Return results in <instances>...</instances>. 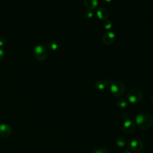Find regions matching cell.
Instances as JSON below:
<instances>
[{
  "label": "cell",
  "mask_w": 153,
  "mask_h": 153,
  "mask_svg": "<svg viewBox=\"0 0 153 153\" xmlns=\"http://www.w3.org/2000/svg\"><path fill=\"white\" fill-rule=\"evenodd\" d=\"M84 16H85V18L87 19H91L93 16V12L91 11V10H88L87 11H85V12L84 13Z\"/></svg>",
  "instance_id": "cell-15"
},
{
  "label": "cell",
  "mask_w": 153,
  "mask_h": 153,
  "mask_svg": "<svg viewBox=\"0 0 153 153\" xmlns=\"http://www.w3.org/2000/svg\"><path fill=\"white\" fill-rule=\"evenodd\" d=\"M136 127L135 123L131 120H127L122 126V130L126 134H130L134 131Z\"/></svg>",
  "instance_id": "cell-6"
},
{
  "label": "cell",
  "mask_w": 153,
  "mask_h": 153,
  "mask_svg": "<svg viewBox=\"0 0 153 153\" xmlns=\"http://www.w3.org/2000/svg\"><path fill=\"white\" fill-rule=\"evenodd\" d=\"M115 143L118 146L123 147L126 145L127 141L125 137H124L123 136H118L115 139Z\"/></svg>",
  "instance_id": "cell-12"
},
{
  "label": "cell",
  "mask_w": 153,
  "mask_h": 153,
  "mask_svg": "<svg viewBox=\"0 0 153 153\" xmlns=\"http://www.w3.org/2000/svg\"><path fill=\"white\" fill-rule=\"evenodd\" d=\"M143 144L142 141L138 138L131 139L128 143V147L129 149L134 152H137L141 150L143 148Z\"/></svg>",
  "instance_id": "cell-5"
},
{
  "label": "cell",
  "mask_w": 153,
  "mask_h": 153,
  "mask_svg": "<svg viewBox=\"0 0 153 153\" xmlns=\"http://www.w3.org/2000/svg\"><path fill=\"white\" fill-rule=\"evenodd\" d=\"M112 23L111 21L109 20H106L103 23V26L104 27L107 29V30H109L110 29L111 27H112Z\"/></svg>",
  "instance_id": "cell-16"
},
{
  "label": "cell",
  "mask_w": 153,
  "mask_h": 153,
  "mask_svg": "<svg viewBox=\"0 0 153 153\" xmlns=\"http://www.w3.org/2000/svg\"><path fill=\"white\" fill-rule=\"evenodd\" d=\"M123 153H131L130 152V151H129V150H128V149H126V150H124V151H123Z\"/></svg>",
  "instance_id": "cell-20"
},
{
  "label": "cell",
  "mask_w": 153,
  "mask_h": 153,
  "mask_svg": "<svg viewBox=\"0 0 153 153\" xmlns=\"http://www.w3.org/2000/svg\"><path fill=\"white\" fill-rule=\"evenodd\" d=\"M84 5L90 10H94L98 5L97 0H83Z\"/></svg>",
  "instance_id": "cell-10"
},
{
  "label": "cell",
  "mask_w": 153,
  "mask_h": 153,
  "mask_svg": "<svg viewBox=\"0 0 153 153\" xmlns=\"http://www.w3.org/2000/svg\"><path fill=\"white\" fill-rule=\"evenodd\" d=\"M6 42V38L4 36H0V47L3 46Z\"/></svg>",
  "instance_id": "cell-18"
},
{
  "label": "cell",
  "mask_w": 153,
  "mask_h": 153,
  "mask_svg": "<svg viewBox=\"0 0 153 153\" xmlns=\"http://www.w3.org/2000/svg\"><path fill=\"white\" fill-rule=\"evenodd\" d=\"M48 48L51 51H56L59 48V44L56 41H51L47 44Z\"/></svg>",
  "instance_id": "cell-13"
},
{
  "label": "cell",
  "mask_w": 153,
  "mask_h": 153,
  "mask_svg": "<svg viewBox=\"0 0 153 153\" xmlns=\"http://www.w3.org/2000/svg\"><path fill=\"white\" fill-rule=\"evenodd\" d=\"M4 54H5L4 51L2 48H0V62L3 59L4 57Z\"/></svg>",
  "instance_id": "cell-19"
},
{
  "label": "cell",
  "mask_w": 153,
  "mask_h": 153,
  "mask_svg": "<svg viewBox=\"0 0 153 153\" xmlns=\"http://www.w3.org/2000/svg\"><path fill=\"white\" fill-rule=\"evenodd\" d=\"M150 100H151V102H152L153 103V95L150 97Z\"/></svg>",
  "instance_id": "cell-21"
},
{
  "label": "cell",
  "mask_w": 153,
  "mask_h": 153,
  "mask_svg": "<svg viewBox=\"0 0 153 153\" xmlns=\"http://www.w3.org/2000/svg\"><path fill=\"white\" fill-rule=\"evenodd\" d=\"M117 105L118 107H120L121 108H124L127 106L128 103H127V102L125 99H119L117 100Z\"/></svg>",
  "instance_id": "cell-14"
},
{
  "label": "cell",
  "mask_w": 153,
  "mask_h": 153,
  "mask_svg": "<svg viewBox=\"0 0 153 153\" xmlns=\"http://www.w3.org/2000/svg\"><path fill=\"white\" fill-rule=\"evenodd\" d=\"M115 36L114 32L108 31L104 34L102 37V41L106 45H111L115 41Z\"/></svg>",
  "instance_id": "cell-8"
},
{
  "label": "cell",
  "mask_w": 153,
  "mask_h": 153,
  "mask_svg": "<svg viewBox=\"0 0 153 153\" xmlns=\"http://www.w3.org/2000/svg\"><path fill=\"white\" fill-rule=\"evenodd\" d=\"M12 130L10 126L7 124H0V136L2 137H8L11 134Z\"/></svg>",
  "instance_id": "cell-7"
},
{
  "label": "cell",
  "mask_w": 153,
  "mask_h": 153,
  "mask_svg": "<svg viewBox=\"0 0 153 153\" xmlns=\"http://www.w3.org/2000/svg\"><path fill=\"white\" fill-rule=\"evenodd\" d=\"M110 91L114 96L121 97L125 92V86L122 82L112 81L110 85Z\"/></svg>",
  "instance_id": "cell-2"
},
{
  "label": "cell",
  "mask_w": 153,
  "mask_h": 153,
  "mask_svg": "<svg viewBox=\"0 0 153 153\" xmlns=\"http://www.w3.org/2000/svg\"><path fill=\"white\" fill-rule=\"evenodd\" d=\"M97 16L100 20H105L109 17V12L106 8L100 7L98 8L96 12Z\"/></svg>",
  "instance_id": "cell-9"
},
{
  "label": "cell",
  "mask_w": 153,
  "mask_h": 153,
  "mask_svg": "<svg viewBox=\"0 0 153 153\" xmlns=\"http://www.w3.org/2000/svg\"><path fill=\"white\" fill-rule=\"evenodd\" d=\"M135 121L139 128L146 130L153 126V117L149 114H139L136 116Z\"/></svg>",
  "instance_id": "cell-1"
},
{
  "label": "cell",
  "mask_w": 153,
  "mask_h": 153,
  "mask_svg": "<svg viewBox=\"0 0 153 153\" xmlns=\"http://www.w3.org/2000/svg\"><path fill=\"white\" fill-rule=\"evenodd\" d=\"M106 152H107L106 149L104 148L95 149L94 150V153H106Z\"/></svg>",
  "instance_id": "cell-17"
},
{
  "label": "cell",
  "mask_w": 153,
  "mask_h": 153,
  "mask_svg": "<svg viewBox=\"0 0 153 153\" xmlns=\"http://www.w3.org/2000/svg\"><path fill=\"white\" fill-rule=\"evenodd\" d=\"M135 153H139V152H136Z\"/></svg>",
  "instance_id": "cell-23"
},
{
  "label": "cell",
  "mask_w": 153,
  "mask_h": 153,
  "mask_svg": "<svg viewBox=\"0 0 153 153\" xmlns=\"http://www.w3.org/2000/svg\"><path fill=\"white\" fill-rule=\"evenodd\" d=\"M142 97V93L140 89L137 88H134L130 90L127 94V100L132 103L139 102L141 100Z\"/></svg>",
  "instance_id": "cell-4"
},
{
  "label": "cell",
  "mask_w": 153,
  "mask_h": 153,
  "mask_svg": "<svg viewBox=\"0 0 153 153\" xmlns=\"http://www.w3.org/2000/svg\"><path fill=\"white\" fill-rule=\"evenodd\" d=\"M94 86L98 90H105L108 87V82L104 80H99L95 82Z\"/></svg>",
  "instance_id": "cell-11"
},
{
  "label": "cell",
  "mask_w": 153,
  "mask_h": 153,
  "mask_svg": "<svg viewBox=\"0 0 153 153\" xmlns=\"http://www.w3.org/2000/svg\"><path fill=\"white\" fill-rule=\"evenodd\" d=\"M33 56L38 61H44L47 57L46 48L41 44L36 45L33 49Z\"/></svg>",
  "instance_id": "cell-3"
},
{
  "label": "cell",
  "mask_w": 153,
  "mask_h": 153,
  "mask_svg": "<svg viewBox=\"0 0 153 153\" xmlns=\"http://www.w3.org/2000/svg\"><path fill=\"white\" fill-rule=\"evenodd\" d=\"M105 2H111L112 0H103Z\"/></svg>",
  "instance_id": "cell-22"
}]
</instances>
